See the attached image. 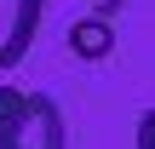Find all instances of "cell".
<instances>
[{
  "label": "cell",
  "mask_w": 155,
  "mask_h": 149,
  "mask_svg": "<svg viewBox=\"0 0 155 149\" xmlns=\"http://www.w3.org/2000/svg\"><path fill=\"white\" fill-rule=\"evenodd\" d=\"M6 149H69V132H63V115L46 92H29L23 98V115H17V132Z\"/></svg>",
  "instance_id": "obj_1"
},
{
  "label": "cell",
  "mask_w": 155,
  "mask_h": 149,
  "mask_svg": "<svg viewBox=\"0 0 155 149\" xmlns=\"http://www.w3.org/2000/svg\"><path fill=\"white\" fill-rule=\"evenodd\" d=\"M40 0H0V69H17L35 46Z\"/></svg>",
  "instance_id": "obj_2"
},
{
  "label": "cell",
  "mask_w": 155,
  "mask_h": 149,
  "mask_svg": "<svg viewBox=\"0 0 155 149\" xmlns=\"http://www.w3.org/2000/svg\"><path fill=\"white\" fill-rule=\"evenodd\" d=\"M86 6H92V17H115V11H121L127 0H86Z\"/></svg>",
  "instance_id": "obj_5"
},
{
  "label": "cell",
  "mask_w": 155,
  "mask_h": 149,
  "mask_svg": "<svg viewBox=\"0 0 155 149\" xmlns=\"http://www.w3.org/2000/svg\"><path fill=\"white\" fill-rule=\"evenodd\" d=\"M23 86H0V149L12 144V132H17V115H23Z\"/></svg>",
  "instance_id": "obj_4"
},
{
  "label": "cell",
  "mask_w": 155,
  "mask_h": 149,
  "mask_svg": "<svg viewBox=\"0 0 155 149\" xmlns=\"http://www.w3.org/2000/svg\"><path fill=\"white\" fill-rule=\"evenodd\" d=\"M115 40H121V34H115L109 17H75V23H69V52H75L81 63H104V57L115 52Z\"/></svg>",
  "instance_id": "obj_3"
}]
</instances>
